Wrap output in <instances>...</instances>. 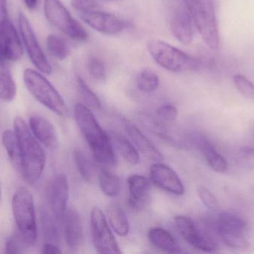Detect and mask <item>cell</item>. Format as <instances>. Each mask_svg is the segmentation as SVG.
I'll use <instances>...</instances> for the list:
<instances>
[{
  "label": "cell",
  "instance_id": "obj_1",
  "mask_svg": "<svg viewBox=\"0 0 254 254\" xmlns=\"http://www.w3.org/2000/svg\"><path fill=\"white\" fill-rule=\"evenodd\" d=\"M74 119L89 145L94 158L101 165L113 166L116 156L111 138L101 128L90 108L77 103L74 107Z\"/></svg>",
  "mask_w": 254,
  "mask_h": 254
},
{
  "label": "cell",
  "instance_id": "obj_2",
  "mask_svg": "<svg viewBox=\"0 0 254 254\" xmlns=\"http://www.w3.org/2000/svg\"><path fill=\"white\" fill-rule=\"evenodd\" d=\"M13 128L19 145L20 172L28 183H35L44 171L46 154L23 119L15 118Z\"/></svg>",
  "mask_w": 254,
  "mask_h": 254
},
{
  "label": "cell",
  "instance_id": "obj_3",
  "mask_svg": "<svg viewBox=\"0 0 254 254\" xmlns=\"http://www.w3.org/2000/svg\"><path fill=\"white\" fill-rule=\"evenodd\" d=\"M13 217L19 233L27 246H34L38 237L32 193L26 187L16 189L12 199Z\"/></svg>",
  "mask_w": 254,
  "mask_h": 254
},
{
  "label": "cell",
  "instance_id": "obj_4",
  "mask_svg": "<svg viewBox=\"0 0 254 254\" xmlns=\"http://www.w3.org/2000/svg\"><path fill=\"white\" fill-rule=\"evenodd\" d=\"M23 79L30 93L40 104L58 116L61 117L67 116L68 107L64 98L43 75L32 69H25Z\"/></svg>",
  "mask_w": 254,
  "mask_h": 254
},
{
  "label": "cell",
  "instance_id": "obj_5",
  "mask_svg": "<svg viewBox=\"0 0 254 254\" xmlns=\"http://www.w3.org/2000/svg\"><path fill=\"white\" fill-rule=\"evenodd\" d=\"M148 49L154 61L168 71L194 72L201 67V62L196 58L161 40H152Z\"/></svg>",
  "mask_w": 254,
  "mask_h": 254
},
{
  "label": "cell",
  "instance_id": "obj_6",
  "mask_svg": "<svg viewBox=\"0 0 254 254\" xmlns=\"http://www.w3.org/2000/svg\"><path fill=\"white\" fill-rule=\"evenodd\" d=\"M195 26L204 43L215 50L219 43V29L213 0H187Z\"/></svg>",
  "mask_w": 254,
  "mask_h": 254
},
{
  "label": "cell",
  "instance_id": "obj_7",
  "mask_svg": "<svg viewBox=\"0 0 254 254\" xmlns=\"http://www.w3.org/2000/svg\"><path fill=\"white\" fill-rule=\"evenodd\" d=\"M45 15L48 20L72 40L86 41L89 34L60 0H45Z\"/></svg>",
  "mask_w": 254,
  "mask_h": 254
},
{
  "label": "cell",
  "instance_id": "obj_8",
  "mask_svg": "<svg viewBox=\"0 0 254 254\" xmlns=\"http://www.w3.org/2000/svg\"><path fill=\"white\" fill-rule=\"evenodd\" d=\"M193 19L187 0H170V24L173 35L185 45L193 38Z\"/></svg>",
  "mask_w": 254,
  "mask_h": 254
},
{
  "label": "cell",
  "instance_id": "obj_9",
  "mask_svg": "<svg viewBox=\"0 0 254 254\" xmlns=\"http://www.w3.org/2000/svg\"><path fill=\"white\" fill-rule=\"evenodd\" d=\"M91 234L97 252L99 254H121L119 244L101 209L95 207L91 213Z\"/></svg>",
  "mask_w": 254,
  "mask_h": 254
},
{
  "label": "cell",
  "instance_id": "obj_10",
  "mask_svg": "<svg viewBox=\"0 0 254 254\" xmlns=\"http://www.w3.org/2000/svg\"><path fill=\"white\" fill-rule=\"evenodd\" d=\"M174 220L179 234L194 249L204 252H213L217 249V243L209 231H201L192 219L177 216Z\"/></svg>",
  "mask_w": 254,
  "mask_h": 254
},
{
  "label": "cell",
  "instance_id": "obj_11",
  "mask_svg": "<svg viewBox=\"0 0 254 254\" xmlns=\"http://www.w3.org/2000/svg\"><path fill=\"white\" fill-rule=\"evenodd\" d=\"M18 23L21 37L31 62L42 73L51 74L52 71L51 64L39 44L31 23L24 13H19Z\"/></svg>",
  "mask_w": 254,
  "mask_h": 254
},
{
  "label": "cell",
  "instance_id": "obj_12",
  "mask_svg": "<svg viewBox=\"0 0 254 254\" xmlns=\"http://www.w3.org/2000/svg\"><path fill=\"white\" fill-rule=\"evenodd\" d=\"M80 15L82 20L91 28L107 35H116L128 26L126 21L119 16L98 9L80 13Z\"/></svg>",
  "mask_w": 254,
  "mask_h": 254
},
{
  "label": "cell",
  "instance_id": "obj_13",
  "mask_svg": "<svg viewBox=\"0 0 254 254\" xmlns=\"http://www.w3.org/2000/svg\"><path fill=\"white\" fill-rule=\"evenodd\" d=\"M151 181L157 187L173 195L181 196L185 193V186L177 173L169 166L157 162L149 170Z\"/></svg>",
  "mask_w": 254,
  "mask_h": 254
},
{
  "label": "cell",
  "instance_id": "obj_14",
  "mask_svg": "<svg viewBox=\"0 0 254 254\" xmlns=\"http://www.w3.org/2000/svg\"><path fill=\"white\" fill-rule=\"evenodd\" d=\"M69 186L68 179L64 174L54 177L49 185L48 197L51 212L59 222H63L67 212Z\"/></svg>",
  "mask_w": 254,
  "mask_h": 254
},
{
  "label": "cell",
  "instance_id": "obj_15",
  "mask_svg": "<svg viewBox=\"0 0 254 254\" xmlns=\"http://www.w3.org/2000/svg\"><path fill=\"white\" fill-rule=\"evenodd\" d=\"M23 55L22 43L10 21L0 22V56L5 61H18Z\"/></svg>",
  "mask_w": 254,
  "mask_h": 254
},
{
  "label": "cell",
  "instance_id": "obj_16",
  "mask_svg": "<svg viewBox=\"0 0 254 254\" xmlns=\"http://www.w3.org/2000/svg\"><path fill=\"white\" fill-rule=\"evenodd\" d=\"M128 205L136 211L144 210L150 200L149 182L144 176L133 174L127 180Z\"/></svg>",
  "mask_w": 254,
  "mask_h": 254
},
{
  "label": "cell",
  "instance_id": "obj_17",
  "mask_svg": "<svg viewBox=\"0 0 254 254\" xmlns=\"http://www.w3.org/2000/svg\"><path fill=\"white\" fill-rule=\"evenodd\" d=\"M29 128L37 140L45 147L55 150L59 146L58 134L53 124L43 116L34 115L30 118Z\"/></svg>",
  "mask_w": 254,
  "mask_h": 254
},
{
  "label": "cell",
  "instance_id": "obj_18",
  "mask_svg": "<svg viewBox=\"0 0 254 254\" xmlns=\"http://www.w3.org/2000/svg\"><path fill=\"white\" fill-rule=\"evenodd\" d=\"M125 131L136 149L143 156L152 161L160 162L163 160V155L161 152L154 146L153 143L149 140L143 133L138 129L136 125L129 122H125Z\"/></svg>",
  "mask_w": 254,
  "mask_h": 254
},
{
  "label": "cell",
  "instance_id": "obj_19",
  "mask_svg": "<svg viewBox=\"0 0 254 254\" xmlns=\"http://www.w3.org/2000/svg\"><path fill=\"white\" fill-rule=\"evenodd\" d=\"M63 222L67 246L71 250H77L83 241V226L78 213L75 210H67Z\"/></svg>",
  "mask_w": 254,
  "mask_h": 254
},
{
  "label": "cell",
  "instance_id": "obj_20",
  "mask_svg": "<svg viewBox=\"0 0 254 254\" xmlns=\"http://www.w3.org/2000/svg\"><path fill=\"white\" fill-rule=\"evenodd\" d=\"M192 140L195 146L202 152L208 165L214 171L222 173L228 170V164L226 160L216 151L208 140L201 135H195Z\"/></svg>",
  "mask_w": 254,
  "mask_h": 254
},
{
  "label": "cell",
  "instance_id": "obj_21",
  "mask_svg": "<svg viewBox=\"0 0 254 254\" xmlns=\"http://www.w3.org/2000/svg\"><path fill=\"white\" fill-rule=\"evenodd\" d=\"M148 239L154 247L166 253H182V249L176 239L163 228H153L149 230Z\"/></svg>",
  "mask_w": 254,
  "mask_h": 254
},
{
  "label": "cell",
  "instance_id": "obj_22",
  "mask_svg": "<svg viewBox=\"0 0 254 254\" xmlns=\"http://www.w3.org/2000/svg\"><path fill=\"white\" fill-rule=\"evenodd\" d=\"M245 221L238 215L228 212L221 213L216 222V233L219 237L230 234H244Z\"/></svg>",
  "mask_w": 254,
  "mask_h": 254
},
{
  "label": "cell",
  "instance_id": "obj_23",
  "mask_svg": "<svg viewBox=\"0 0 254 254\" xmlns=\"http://www.w3.org/2000/svg\"><path fill=\"white\" fill-rule=\"evenodd\" d=\"M107 213L113 231L120 237H127L129 233L130 225L125 210L119 204H115L109 207Z\"/></svg>",
  "mask_w": 254,
  "mask_h": 254
},
{
  "label": "cell",
  "instance_id": "obj_24",
  "mask_svg": "<svg viewBox=\"0 0 254 254\" xmlns=\"http://www.w3.org/2000/svg\"><path fill=\"white\" fill-rule=\"evenodd\" d=\"M111 137L118 151L127 162L133 166L137 165L140 163V155L134 144L118 132H111Z\"/></svg>",
  "mask_w": 254,
  "mask_h": 254
},
{
  "label": "cell",
  "instance_id": "obj_25",
  "mask_svg": "<svg viewBox=\"0 0 254 254\" xmlns=\"http://www.w3.org/2000/svg\"><path fill=\"white\" fill-rule=\"evenodd\" d=\"M5 61L0 56V98L10 101L16 96V86Z\"/></svg>",
  "mask_w": 254,
  "mask_h": 254
},
{
  "label": "cell",
  "instance_id": "obj_26",
  "mask_svg": "<svg viewBox=\"0 0 254 254\" xmlns=\"http://www.w3.org/2000/svg\"><path fill=\"white\" fill-rule=\"evenodd\" d=\"M40 221L46 243L58 245L60 240V231L58 225L59 221L55 218L53 213H49L46 209H43L40 211Z\"/></svg>",
  "mask_w": 254,
  "mask_h": 254
},
{
  "label": "cell",
  "instance_id": "obj_27",
  "mask_svg": "<svg viewBox=\"0 0 254 254\" xmlns=\"http://www.w3.org/2000/svg\"><path fill=\"white\" fill-rule=\"evenodd\" d=\"M98 180L101 191L107 196L113 198L120 194L122 190V181L117 174L108 170L103 169L100 171Z\"/></svg>",
  "mask_w": 254,
  "mask_h": 254
},
{
  "label": "cell",
  "instance_id": "obj_28",
  "mask_svg": "<svg viewBox=\"0 0 254 254\" xmlns=\"http://www.w3.org/2000/svg\"><path fill=\"white\" fill-rule=\"evenodd\" d=\"M1 142L5 149L7 156L13 167L20 171L21 163L19 156V145L14 131L6 130L1 136Z\"/></svg>",
  "mask_w": 254,
  "mask_h": 254
},
{
  "label": "cell",
  "instance_id": "obj_29",
  "mask_svg": "<svg viewBox=\"0 0 254 254\" xmlns=\"http://www.w3.org/2000/svg\"><path fill=\"white\" fill-rule=\"evenodd\" d=\"M159 78L152 70L145 69L140 72L136 79L137 89L146 93L155 92L159 86Z\"/></svg>",
  "mask_w": 254,
  "mask_h": 254
},
{
  "label": "cell",
  "instance_id": "obj_30",
  "mask_svg": "<svg viewBox=\"0 0 254 254\" xmlns=\"http://www.w3.org/2000/svg\"><path fill=\"white\" fill-rule=\"evenodd\" d=\"M46 46L49 53L61 61L65 60L69 55V48L65 40L55 34L48 36Z\"/></svg>",
  "mask_w": 254,
  "mask_h": 254
},
{
  "label": "cell",
  "instance_id": "obj_31",
  "mask_svg": "<svg viewBox=\"0 0 254 254\" xmlns=\"http://www.w3.org/2000/svg\"><path fill=\"white\" fill-rule=\"evenodd\" d=\"M77 86L80 97L89 108L95 110L101 109V101L98 95L90 89L80 76L77 77Z\"/></svg>",
  "mask_w": 254,
  "mask_h": 254
},
{
  "label": "cell",
  "instance_id": "obj_32",
  "mask_svg": "<svg viewBox=\"0 0 254 254\" xmlns=\"http://www.w3.org/2000/svg\"><path fill=\"white\" fill-rule=\"evenodd\" d=\"M74 163L77 171L82 178L88 183H91L93 179V169L92 164L83 152L80 150L74 151Z\"/></svg>",
  "mask_w": 254,
  "mask_h": 254
},
{
  "label": "cell",
  "instance_id": "obj_33",
  "mask_svg": "<svg viewBox=\"0 0 254 254\" xmlns=\"http://www.w3.org/2000/svg\"><path fill=\"white\" fill-rule=\"evenodd\" d=\"M88 71L94 79L100 82L105 80L107 70L104 62L97 57H91L88 61Z\"/></svg>",
  "mask_w": 254,
  "mask_h": 254
},
{
  "label": "cell",
  "instance_id": "obj_34",
  "mask_svg": "<svg viewBox=\"0 0 254 254\" xmlns=\"http://www.w3.org/2000/svg\"><path fill=\"white\" fill-rule=\"evenodd\" d=\"M234 86L242 95L254 102V85L246 76L236 75L234 78Z\"/></svg>",
  "mask_w": 254,
  "mask_h": 254
},
{
  "label": "cell",
  "instance_id": "obj_35",
  "mask_svg": "<svg viewBox=\"0 0 254 254\" xmlns=\"http://www.w3.org/2000/svg\"><path fill=\"white\" fill-rule=\"evenodd\" d=\"M221 240L228 247L234 249H248L250 246L249 242L244 234H230L221 236Z\"/></svg>",
  "mask_w": 254,
  "mask_h": 254
},
{
  "label": "cell",
  "instance_id": "obj_36",
  "mask_svg": "<svg viewBox=\"0 0 254 254\" xmlns=\"http://www.w3.org/2000/svg\"><path fill=\"white\" fill-rule=\"evenodd\" d=\"M198 197L201 202L208 210L216 211L219 209V203L213 193L203 186H198L197 189Z\"/></svg>",
  "mask_w": 254,
  "mask_h": 254
},
{
  "label": "cell",
  "instance_id": "obj_37",
  "mask_svg": "<svg viewBox=\"0 0 254 254\" xmlns=\"http://www.w3.org/2000/svg\"><path fill=\"white\" fill-rule=\"evenodd\" d=\"M27 245L20 234L10 236L5 243L4 253L8 254H21L23 252L22 246Z\"/></svg>",
  "mask_w": 254,
  "mask_h": 254
},
{
  "label": "cell",
  "instance_id": "obj_38",
  "mask_svg": "<svg viewBox=\"0 0 254 254\" xmlns=\"http://www.w3.org/2000/svg\"><path fill=\"white\" fill-rule=\"evenodd\" d=\"M156 113L161 120L173 122L177 117L178 110L173 104H163L157 109Z\"/></svg>",
  "mask_w": 254,
  "mask_h": 254
},
{
  "label": "cell",
  "instance_id": "obj_39",
  "mask_svg": "<svg viewBox=\"0 0 254 254\" xmlns=\"http://www.w3.org/2000/svg\"><path fill=\"white\" fill-rule=\"evenodd\" d=\"M71 5L80 13L98 10V2L95 0H71Z\"/></svg>",
  "mask_w": 254,
  "mask_h": 254
},
{
  "label": "cell",
  "instance_id": "obj_40",
  "mask_svg": "<svg viewBox=\"0 0 254 254\" xmlns=\"http://www.w3.org/2000/svg\"><path fill=\"white\" fill-rule=\"evenodd\" d=\"M42 252L45 254H59L62 253L58 245L50 243H45Z\"/></svg>",
  "mask_w": 254,
  "mask_h": 254
},
{
  "label": "cell",
  "instance_id": "obj_41",
  "mask_svg": "<svg viewBox=\"0 0 254 254\" xmlns=\"http://www.w3.org/2000/svg\"><path fill=\"white\" fill-rule=\"evenodd\" d=\"M7 19V0H0V22Z\"/></svg>",
  "mask_w": 254,
  "mask_h": 254
},
{
  "label": "cell",
  "instance_id": "obj_42",
  "mask_svg": "<svg viewBox=\"0 0 254 254\" xmlns=\"http://www.w3.org/2000/svg\"><path fill=\"white\" fill-rule=\"evenodd\" d=\"M24 1H25V4L28 8L34 9L37 6L38 0H24Z\"/></svg>",
  "mask_w": 254,
  "mask_h": 254
},
{
  "label": "cell",
  "instance_id": "obj_43",
  "mask_svg": "<svg viewBox=\"0 0 254 254\" xmlns=\"http://www.w3.org/2000/svg\"><path fill=\"white\" fill-rule=\"evenodd\" d=\"M0 199H1V189H0Z\"/></svg>",
  "mask_w": 254,
  "mask_h": 254
}]
</instances>
